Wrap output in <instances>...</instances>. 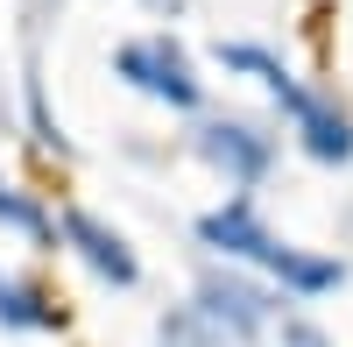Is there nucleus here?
Here are the masks:
<instances>
[{
    "label": "nucleus",
    "instance_id": "nucleus-6",
    "mask_svg": "<svg viewBox=\"0 0 353 347\" xmlns=\"http://www.w3.org/2000/svg\"><path fill=\"white\" fill-rule=\"evenodd\" d=\"M64 234H71V248H78L106 283H134V276H141V270H134V255H128V241L113 234V227H99L92 213H64Z\"/></svg>",
    "mask_w": 353,
    "mask_h": 347
},
{
    "label": "nucleus",
    "instance_id": "nucleus-5",
    "mask_svg": "<svg viewBox=\"0 0 353 347\" xmlns=\"http://www.w3.org/2000/svg\"><path fill=\"white\" fill-rule=\"evenodd\" d=\"M198 312H205L219 333L254 340L261 326H269L276 298H269V291H254V283H241V276H205V283H198Z\"/></svg>",
    "mask_w": 353,
    "mask_h": 347
},
{
    "label": "nucleus",
    "instance_id": "nucleus-9",
    "mask_svg": "<svg viewBox=\"0 0 353 347\" xmlns=\"http://www.w3.org/2000/svg\"><path fill=\"white\" fill-rule=\"evenodd\" d=\"M0 220L21 227V234H36V241H50V213H43V206H28L14 185H0Z\"/></svg>",
    "mask_w": 353,
    "mask_h": 347
},
{
    "label": "nucleus",
    "instance_id": "nucleus-10",
    "mask_svg": "<svg viewBox=\"0 0 353 347\" xmlns=\"http://www.w3.org/2000/svg\"><path fill=\"white\" fill-rule=\"evenodd\" d=\"M283 347H332V340L318 333L311 319H283Z\"/></svg>",
    "mask_w": 353,
    "mask_h": 347
},
{
    "label": "nucleus",
    "instance_id": "nucleus-11",
    "mask_svg": "<svg viewBox=\"0 0 353 347\" xmlns=\"http://www.w3.org/2000/svg\"><path fill=\"white\" fill-rule=\"evenodd\" d=\"M149 8H176V0H149Z\"/></svg>",
    "mask_w": 353,
    "mask_h": 347
},
{
    "label": "nucleus",
    "instance_id": "nucleus-4",
    "mask_svg": "<svg viewBox=\"0 0 353 347\" xmlns=\"http://www.w3.org/2000/svg\"><path fill=\"white\" fill-rule=\"evenodd\" d=\"M198 156L212 163L226 185H254L261 170L276 163V142L254 135L248 121H205V128H198Z\"/></svg>",
    "mask_w": 353,
    "mask_h": 347
},
{
    "label": "nucleus",
    "instance_id": "nucleus-7",
    "mask_svg": "<svg viewBox=\"0 0 353 347\" xmlns=\"http://www.w3.org/2000/svg\"><path fill=\"white\" fill-rule=\"evenodd\" d=\"M0 326H28V333H43V326H57V305H43L36 291H21V283L0 276Z\"/></svg>",
    "mask_w": 353,
    "mask_h": 347
},
{
    "label": "nucleus",
    "instance_id": "nucleus-3",
    "mask_svg": "<svg viewBox=\"0 0 353 347\" xmlns=\"http://www.w3.org/2000/svg\"><path fill=\"white\" fill-rule=\"evenodd\" d=\"M121 78H134L149 100H170V106H198V78H191V57L176 50L170 36H149V43H121Z\"/></svg>",
    "mask_w": 353,
    "mask_h": 347
},
{
    "label": "nucleus",
    "instance_id": "nucleus-1",
    "mask_svg": "<svg viewBox=\"0 0 353 347\" xmlns=\"http://www.w3.org/2000/svg\"><path fill=\"white\" fill-rule=\"evenodd\" d=\"M198 234L212 241V248H226V255H241V263H261L269 276H283L290 291H332V283L346 276L339 263H325V255H304V248L276 241L269 227L254 220V206H248V198H233V206L205 213V220H198Z\"/></svg>",
    "mask_w": 353,
    "mask_h": 347
},
{
    "label": "nucleus",
    "instance_id": "nucleus-8",
    "mask_svg": "<svg viewBox=\"0 0 353 347\" xmlns=\"http://www.w3.org/2000/svg\"><path fill=\"white\" fill-rule=\"evenodd\" d=\"M156 340L163 347H226V333L205 319V312H170V319L156 326Z\"/></svg>",
    "mask_w": 353,
    "mask_h": 347
},
{
    "label": "nucleus",
    "instance_id": "nucleus-2",
    "mask_svg": "<svg viewBox=\"0 0 353 347\" xmlns=\"http://www.w3.org/2000/svg\"><path fill=\"white\" fill-rule=\"evenodd\" d=\"M219 57H226L233 71H254V78H261V85H269V93L283 100V113L297 121L304 149H311L318 163H346V156H353V128H346V113H339V106H325L318 93H304V85L290 78L269 50H254V43H219Z\"/></svg>",
    "mask_w": 353,
    "mask_h": 347
}]
</instances>
